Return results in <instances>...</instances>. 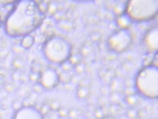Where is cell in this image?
<instances>
[{
    "label": "cell",
    "instance_id": "cell-1",
    "mask_svg": "<svg viewBox=\"0 0 158 119\" xmlns=\"http://www.w3.org/2000/svg\"><path fill=\"white\" fill-rule=\"evenodd\" d=\"M44 14L38 4L31 0L18 2L7 16L5 30L10 37L29 35L42 24Z\"/></svg>",
    "mask_w": 158,
    "mask_h": 119
},
{
    "label": "cell",
    "instance_id": "cell-2",
    "mask_svg": "<svg viewBox=\"0 0 158 119\" xmlns=\"http://www.w3.org/2000/svg\"><path fill=\"white\" fill-rule=\"evenodd\" d=\"M135 88L146 98H158V67L151 64L142 68L136 76Z\"/></svg>",
    "mask_w": 158,
    "mask_h": 119
},
{
    "label": "cell",
    "instance_id": "cell-3",
    "mask_svg": "<svg viewBox=\"0 0 158 119\" xmlns=\"http://www.w3.org/2000/svg\"><path fill=\"white\" fill-rule=\"evenodd\" d=\"M125 13L132 21L146 22L158 15V0H134L125 5Z\"/></svg>",
    "mask_w": 158,
    "mask_h": 119
},
{
    "label": "cell",
    "instance_id": "cell-4",
    "mask_svg": "<svg viewBox=\"0 0 158 119\" xmlns=\"http://www.w3.org/2000/svg\"><path fill=\"white\" fill-rule=\"evenodd\" d=\"M71 46L64 38L55 36L50 39L44 46V54L49 61L63 64L71 56Z\"/></svg>",
    "mask_w": 158,
    "mask_h": 119
},
{
    "label": "cell",
    "instance_id": "cell-5",
    "mask_svg": "<svg viewBox=\"0 0 158 119\" xmlns=\"http://www.w3.org/2000/svg\"><path fill=\"white\" fill-rule=\"evenodd\" d=\"M131 37L127 29H120L112 34L108 40V45L115 52H122L131 45Z\"/></svg>",
    "mask_w": 158,
    "mask_h": 119
},
{
    "label": "cell",
    "instance_id": "cell-6",
    "mask_svg": "<svg viewBox=\"0 0 158 119\" xmlns=\"http://www.w3.org/2000/svg\"><path fill=\"white\" fill-rule=\"evenodd\" d=\"M13 119H43L39 110L32 107H24L19 109Z\"/></svg>",
    "mask_w": 158,
    "mask_h": 119
},
{
    "label": "cell",
    "instance_id": "cell-7",
    "mask_svg": "<svg viewBox=\"0 0 158 119\" xmlns=\"http://www.w3.org/2000/svg\"><path fill=\"white\" fill-rule=\"evenodd\" d=\"M144 43L150 50L158 51V26L151 29L146 33Z\"/></svg>",
    "mask_w": 158,
    "mask_h": 119
},
{
    "label": "cell",
    "instance_id": "cell-8",
    "mask_svg": "<svg viewBox=\"0 0 158 119\" xmlns=\"http://www.w3.org/2000/svg\"><path fill=\"white\" fill-rule=\"evenodd\" d=\"M58 77L55 70L48 69L46 70L42 76V84L47 88L53 87L58 82Z\"/></svg>",
    "mask_w": 158,
    "mask_h": 119
},
{
    "label": "cell",
    "instance_id": "cell-9",
    "mask_svg": "<svg viewBox=\"0 0 158 119\" xmlns=\"http://www.w3.org/2000/svg\"><path fill=\"white\" fill-rule=\"evenodd\" d=\"M131 19L125 13L118 16L117 20V23L118 26L121 27V29H127V28L131 25Z\"/></svg>",
    "mask_w": 158,
    "mask_h": 119
},
{
    "label": "cell",
    "instance_id": "cell-10",
    "mask_svg": "<svg viewBox=\"0 0 158 119\" xmlns=\"http://www.w3.org/2000/svg\"><path fill=\"white\" fill-rule=\"evenodd\" d=\"M34 43V38L30 35H27L26 36H24L23 38L21 44L22 45L26 48H29L31 47Z\"/></svg>",
    "mask_w": 158,
    "mask_h": 119
},
{
    "label": "cell",
    "instance_id": "cell-11",
    "mask_svg": "<svg viewBox=\"0 0 158 119\" xmlns=\"http://www.w3.org/2000/svg\"><path fill=\"white\" fill-rule=\"evenodd\" d=\"M89 93V89L88 87L80 86L77 92V97L80 99H86Z\"/></svg>",
    "mask_w": 158,
    "mask_h": 119
},
{
    "label": "cell",
    "instance_id": "cell-12",
    "mask_svg": "<svg viewBox=\"0 0 158 119\" xmlns=\"http://www.w3.org/2000/svg\"><path fill=\"white\" fill-rule=\"evenodd\" d=\"M126 99L127 102L129 103L130 104H134L136 102L137 103V102L139 101V96L136 93H135L131 95L127 96Z\"/></svg>",
    "mask_w": 158,
    "mask_h": 119
},
{
    "label": "cell",
    "instance_id": "cell-13",
    "mask_svg": "<svg viewBox=\"0 0 158 119\" xmlns=\"http://www.w3.org/2000/svg\"><path fill=\"white\" fill-rule=\"evenodd\" d=\"M86 68V65L83 63H79L78 64L76 65V71L78 73H83Z\"/></svg>",
    "mask_w": 158,
    "mask_h": 119
},
{
    "label": "cell",
    "instance_id": "cell-14",
    "mask_svg": "<svg viewBox=\"0 0 158 119\" xmlns=\"http://www.w3.org/2000/svg\"><path fill=\"white\" fill-rule=\"evenodd\" d=\"M2 26V21H1V18H0V27H1Z\"/></svg>",
    "mask_w": 158,
    "mask_h": 119
}]
</instances>
